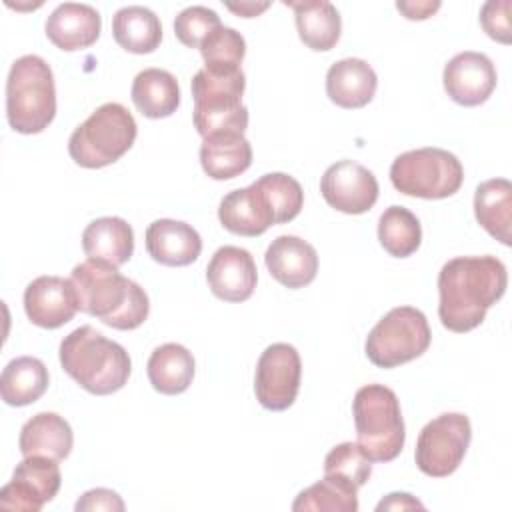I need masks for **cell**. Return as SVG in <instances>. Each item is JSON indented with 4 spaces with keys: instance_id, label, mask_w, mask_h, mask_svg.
I'll return each mask as SVG.
<instances>
[{
    "instance_id": "11",
    "label": "cell",
    "mask_w": 512,
    "mask_h": 512,
    "mask_svg": "<svg viewBox=\"0 0 512 512\" xmlns=\"http://www.w3.org/2000/svg\"><path fill=\"white\" fill-rule=\"evenodd\" d=\"M302 360L292 344L276 342L264 348L256 364L254 392L258 402L272 412L290 408L298 396Z\"/></svg>"
},
{
    "instance_id": "33",
    "label": "cell",
    "mask_w": 512,
    "mask_h": 512,
    "mask_svg": "<svg viewBox=\"0 0 512 512\" xmlns=\"http://www.w3.org/2000/svg\"><path fill=\"white\" fill-rule=\"evenodd\" d=\"M254 186L268 204L274 224L290 222L300 214L304 206V190L296 178L284 172H270L260 176Z\"/></svg>"
},
{
    "instance_id": "12",
    "label": "cell",
    "mask_w": 512,
    "mask_h": 512,
    "mask_svg": "<svg viewBox=\"0 0 512 512\" xmlns=\"http://www.w3.org/2000/svg\"><path fill=\"white\" fill-rule=\"evenodd\" d=\"M62 474L58 460L46 456H24L16 464L12 480L0 490V508L38 512L58 494Z\"/></svg>"
},
{
    "instance_id": "14",
    "label": "cell",
    "mask_w": 512,
    "mask_h": 512,
    "mask_svg": "<svg viewBox=\"0 0 512 512\" xmlns=\"http://www.w3.org/2000/svg\"><path fill=\"white\" fill-rule=\"evenodd\" d=\"M496 68L482 52H460L452 56L442 72L446 94L460 106L484 104L496 88Z\"/></svg>"
},
{
    "instance_id": "10",
    "label": "cell",
    "mask_w": 512,
    "mask_h": 512,
    "mask_svg": "<svg viewBox=\"0 0 512 512\" xmlns=\"http://www.w3.org/2000/svg\"><path fill=\"white\" fill-rule=\"evenodd\" d=\"M472 440V426L462 412H444L418 434L414 460L422 474L444 478L456 472Z\"/></svg>"
},
{
    "instance_id": "1",
    "label": "cell",
    "mask_w": 512,
    "mask_h": 512,
    "mask_svg": "<svg viewBox=\"0 0 512 512\" xmlns=\"http://www.w3.org/2000/svg\"><path fill=\"white\" fill-rule=\"evenodd\" d=\"M508 286V272L496 256H456L438 272V316L452 332H470Z\"/></svg>"
},
{
    "instance_id": "36",
    "label": "cell",
    "mask_w": 512,
    "mask_h": 512,
    "mask_svg": "<svg viewBox=\"0 0 512 512\" xmlns=\"http://www.w3.org/2000/svg\"><path fill=\"white\" fill-rule=\"evenodd\" d=\"M218 26H222V22L214 10L206 6H188L174 20V34L184 46L200 50L202 42Z\"/></svg>"
},
{
    "instance_id": "8",
    "label": "cell",
    "mask_w": 512,
    "mask_h": 512,
    "mask_svg": "<svg viewBox=\"0 0 512 512\" xmlns=\"http://www.w3.org/2000/svg\"><path fill=\"white\" fill-rule=\"evenodd\" d=\"M390 180L400 194L442 200L460 190L464 168L452 152L426 146L396 156L390 166Z\"/></svg>"
},
{
    "instance_id": "40",
    "label": "cell",
    "mask_w": 512,
    "mask_h": 512,
    "mask_svg": "<svg viewBox=\"0 0 512 512\" xmlns=\"http://www.w3.org/2000/svg\"><path fill=\"white\" fill-rule=\"evenodd\" d=\"M396 8L408 20H424L440 8V2H396Z\"/></svg>"
},
{
    "instance_id": "7",
    "label": "cell",
    "mask_w": 512,
    "mask_h": 512,
    "mask_svg": "<svg viewBox=\"0 0 512 512\" xmlns=\"http://www.w3.org/2000/svg\"><path fill=\"white\" fill-rule=\"evenodd\" d=\"M136 134L132 112L118 102H106L70 134L68 154L82 168H104L132 148Z\"/></svg>"
},
{
    "instance_id": "3",
    "label": "cell",
    "mask_w": 512,
    "mask_h": 512,
    "mask_svg": "<svg viewBox=\"0 0 512 512\" xmlns=\"http://www.w3.org/2000/svg\"><path fill=\"white\" fill-rule=\"evenodd\" d=\"M60 364L72 380L96 396L118 392L132 372V360L124 346L88 324L62 338Z\"/></svg>"
},
{
    "instance_id": "4",
    "label": "cell",
    "mask_w": 512,
    "mask_h": 512,
    "mask_svg": "<svg viewBox=\"0 0 512 512\" xmlns=\"http://www.w3.org/2000/svg\"><path fill=\"white\" fill-rule=\"evenodd\" d=\"M56 116V84L50 64L26 54L12 62L6 80V118L20 134H38Z\"/></svg>"
},
{
    "instance_id": "22",
    "label": "cell",
    "mask_w": 512,
    "mask_h": 512,
    "mask_svg": "<svg viewBox=\"0 0 512 512\" xmlns=\"http://www.w3.org/2000/svg\"><path fill=\"white\" fill-rule=\"evenodd\" d=\"M82 250L92 260L120 268L134 254L132 226L120 216L96 218L82 232Z\"/></svg>"
},
{
    "instance_id": "27",
    "label": "cell",
    "mask_w": 512,
    "mask_h": 512,
    "mask_svg": "<svg viewBox=\"0 0 512 512\" xmlns=\"http://www.w3.org/2000/svg\"><path fill=\"white\" fill-rule=\"evenodd\" d=\"M474 216L478 224L500 244L510 246L512 228V184L506 178H492L478 184L474 192Z\"/></svg>"
},
{
    "instance_id": "37",
    "label": "cell",
    "mask_w": 512,
    "mask_h": 512,
    "mask_svg": "<svg viewBox=\"0 0 512 512\" xmlns=\"http://www.w3.org/2000/svg\"><path fill=\"white\" fill-rule=\"evenodd\" d=\"M510 0H490L480 10V24L484 32L502 44H510L512 28H510Z\"/></svg>"
},
{
    "instance_id": "29",
    "label": "cell",
    "mask_w": 512,
    "mask_h": 512,
    "mask_svg": "<svg viewBox=\"0 0 512 512\" xmlns=\"http://www.w3.org/2000/svg\"><path fill=\"white\" fill-rule=\"evenodd\" d=\"M112 36L120 48L132 54H150L160 46V18L146 6H124L112 16Z\"/></svg>"
},
{
    "instance_id": "25",
    "label": "cell",
    "mask_w": 512,
    "mask_h": 512,
    "mask_svg": "<svg viewBox=\"0 0 512 512\" xmlns=\"http://www.w3.org/2000/svg\"><path fill=\"white\" fill-rule=\"evenodd\" d=\"M194 356L192 352L176 342H166L148 358L146 374L152 388L166 396L182 394L190 388L194 378Z\"/></svg>"
},
{
    "instance_id": "18",
    "label": "cell",
    "mask_w": 512,
    "mask_h": 512,
    "mask_svg": "<svg viewBox=\"0 0 512 512\" xmlns=\"http://www.w3.org/2000/svg\"><path fill=\"white\" fill-rule=\"evenodd\" d=\"M44 30L56 48L74 52L90 48L98 40L102 30V16L90 4L64 2L50 12Z\"/></svg>"
},
{
    "instance_id": "21",
    "label": "cell",
    "mask_w": 512,
    "mask_h": 512,
    "mask_svg": "<svg viewBox=\"0 0 512 512\" xmlns=\"http://www.w3.org/2000/svg\"><path fill=\"white\" fill-rule=\"evenodd\" d=\"M218 220L228 232L238 236H260L274 224L272 212L254 182L228 192L220 200Z\"/></svg>"
},
{
    "instance_id": "23",
    "label": "cell",
    "mask_w": 512,
    "mask_h": 512,
    "mask_svg": "<svg viewBox=\"0 0 512 512\" xmlns=\"http://www.w3.org/2000/svg\"><path fill=\"white\" fill-rule=\"evenodd\" d=\"M74 434L70 424L56 412L34 414L20 430L18 448L22 456H46L64 460L72 452Z\"/></svg>"
},
{
    "instance_id": "41",
    "label": "cell",
    "mask_w": 512,
    "mask_h": 512,
    "mask_svg": "<svg viewBox=\"0 0 512 512\" xmlns=\"http://www.w3.org/2000/svg\"><path fill=\"white\" fill-rule=\"evenodd\" d=\"M270 4L268 2H262V4H256V2H240V4H226L228 10H232L234 14L242 16V18H254L258 16L260 12H264Z\"/></svg>"
},
{
    "instance_id": "26",
    "label": "cell",
    "mask_w": 512,
    "mask_h": 512,
    "mask_svg": "<svg viewBox=\"0 0 512 512\" xmlns=\"http://www.w3.org/2000/svg\"><path fill=\"white\" fill-rule=\"evenodd\" d=\"M132 102L146 118H166L180 106V86L174 74L162 68H144L134 76Z\"/></svg>"
},
{
    "instance_id": "6",
    "label": "cell",
    "mask_w": 512,
    "mask_h": 512,
    "mask_svg": "<svg viewBox=\"0 0 512 512\" xmlns=\"http://www.w3.org/2000/svg\"><path fill=\"white\" fill-rule=\"evenodd\" d=\"M194 112L192 120L202 138L216 134H244L248 128V108L242 104L246 76L236 72L198 70L192 78Z\"/></svg>"
},
{
    "instance_id": "39",
    "label": "cell",
    "mask_w": 512,
    "mask_h": 512,
    "mask_svg": "<svg viewBox=\"0 0 512 512\" xmlns=\"http://www.w3.org/2000/svg\"><path fill=\"white\" fill-rule=\"evenodd\" d=\"M410 508H420L422 510L424 504L408 492H392L386 498H382L376 506L378 512H382V510H410Z\"/></svg>"
},
{
    "instance_id": "16",
    "label": "cell",
    "mask_w": 512,
    "mask_h": 512,
    "mask_svg": "<svg viewBox=\"0 0 512 512\" xmlns=\"http://www.w3.org/2000/svg\"><path fill=\"white\" fill-rule=\"evenodd\" d=\"M206 280L212 294L224 302H244L252 296L258 270L252 254L240 246L218 248L208 266Z\"/></svg>"
},
{
    "instance_id": "38",
    "label": "cell",
    "mask_w": 512,
    "mask_h": 512,
    "mask_svg": "<svg viewBox=\"0 0 512 512\" xmlns=\"http://www.w3.org/2000/svg\"><path fill=\"white\" fill-rule=\"evenodd\" d=\"M76 512H94V510H108V512H122L124 502L122 498L108 488H94L84 492L76 502Z\"/></svg>"
},
{
    "instance_id": "5",
    "label": "cell",
    "mask_w": 512,
    "mask_h": 512,
    "mask_svg": "<svg viewBox=\"0 0 512 512\" xmlns=\"http://www.w3.org/2000/svg\"><path fill=\"white\" fill-rule=\"evenodd\" d=\"M356 444L370 462L394 460L406 440L404 418L396 392L384 384H366L352 400Z\"/></svg>"
},
{
    "instance_id": "17",
    "label": "cell",
    "mask_w": 512,
    "mask_h": 512,
    "mask_svg": "<svg viewBox=\"0 0 512 512\" xmlns=\"http://www.w3.org/2000/svg\"><path fill=\"white\" fill-rule=\"evenodd\" d=\"M264 262L270 276L290 290L308 286L318 272L316 248L304 238L292 234L274 238L266 248Z\"/></svg>"
},
{
    "instance_id": "15",
    "label": "cell",
    "mask_w": 512,
    "mask_h": 512,
    "mask_svg": "<svg viewBox=\"0 0 512 512\" xmlns=\"http://www.w3.org/2000/svg\"><path fill=\"white\" fill-rule=\"evenodd\" d=\"M24 310L40 328H60L80 310L78 294L70 278L38 276L24 290Z\"/></svg>"
},
{
    "instance_id": "34",
    "label": "cell",
    "mask_w": 512,
    "mask_h": 512,
    "mask_svg": "<svg viewBox=\"0 0 512 512\" xmlns=\"http://www.w3.org/2000/svg\"><path fill=\"white\" fill-rule=\"evenodd\" d=\"M204 68L212 72H236L246 56V40L228 26H218L200 46Z\"/></svg>"
},
{
    "instance_id": "32",
    "label": "cell",
    "mask_w": 512,
    "mask_h": 512,
    "mask_svg": "<svg viewBox=\"0 0 512 512\" xmlns=\"http://www.w3.org/2000/svg\"><path fill=\"white\" fill-rule=\"evenodd\" d=\"M378 240L394 258H408L420 248V220L404 206H388L378 220Z\"/></svg>"
},
{
    "instance_id": "31",
    "label": "cell",
    "mask_w": 512,
    "mask_h": 512,
    "mask_svg": "<svg viewBox=\"0 0 512 512\" xmlns=\"http://www.w3.org/2000/svg\"><path fill=\"white\" fill-rule=\"evenodd\" d=\"M294 512H356L358 486L338 474H324L322 480L304 488L292 502Z\"/></svg>"
},
{
    "instance_id": "30",
    "label": "cell",
    "mask_w": 512,
    "mask_h": 512,
    "mask_svg": "<svg viewBox=\"0 0 512 512\" xmlns=\"http://www.w3.org/2000/svg\"><path fill=\"white\" fill-rule=\"evenodd\" d=\"M48 382V368L40 358L18 356L2 370L0 394L8 406H28L48 390Z\"/></svg>"
},
{
    "instance_id": "13",
    "label": "cell",
    "mask_w": 512,
    "mask_h": 512,
    "mask_svg": "<svg viewBox=\"0 0 512 512\" xmlns=\"http://www.w3.org/2000/svg\"><path fill=\"white\" fill-rule=\"evenodd\" d=\"M320 192L328 206L344 214H364L378 200V180L362 164L340 160L326 168L320 178Z\"/></svg>"
},
{
    "instance_id": "20",
    "label": "cell",
    "mask_w": 512,
    "mask_h": 512,
    "mask_svg": "<svg viewBox=\"0 0 512 512\" xmlns=\"http://www.w3.org/2000/svg\"><path fill=\"white\" fill-rule=\"evenodd\" d=\"M378 88L374 68L362 58H342L326 72L328 98L346 110L366 106Z\"/></svg>"
},
{
    "instance_id": "19",
    "label": "cell",
    "mask_w": 512,
    "mask_h": 512,
    "mask_svg": "<svg viewBox=\"0 0 512 512\" xmlns=\"http://www.w3.org/2000/svg\"><path fill=\"white\" fill-rule=\"evenodd\" d=\"M146 250L164 266H188L202 252V238L190 224L172 218L154 220L146 228Z\"/></svg>"
},
{
    "instance_id": "2",
    "label": "cell",
    "mask_w": 512,
    "mask_h": 512,
    "mask_svg": "<svg viewBox=\"0 0 512 512\" xmlns=\"http://www.w3.org/2000/svg\"><path fill=\"white\" fill-rule=\"evenodd\" d=\"M70 280L82 312L116 330H134L150 314L148 294L140 284L122 276L116 266L84 260L72 268Z\"/></svg>"
},
{
    "instance_id": "28",
    "label": "cell",
    "mask_w": 512,
    "mask_h": 512,
    "mask_svg": "<svg viewBox=\"0 0 512 512\" xmlns=\"http://www.w3.org/2000/svg\"><path fill=\"white\" fill-rule=\"evenodd\" d=\"M200 164L212 180H230L252 164V146L244 134H216L202 140Z\"/></svg>"
},
{
    "instance_id": "35",
    "label": "cell",
    "mask_w": 512,
    "mask_h": 512,
    "mask_svg": "<svg viewBox=\"0 0 512 512\" xmlns=\"http://www.w3.org/2000/svg\"><path fill=\"white\" fill-rule=\"evenodd\" d=\"M324 474H338L362 488L372 474V462L364 456L356 442H342L326 454Z\"/></svg>"
},
{
    "instance_id": "9",
    "label": "cell",
    "mask_w": 512,
    "mask_h": 512,
    "mask_svg": "<svg viewBox=\"0 0 512 512\" xmlns=\"http://www.w3.org/2000/svg\"><path fill=\"white\" fill-rule=\"evenodd\" d=\"M432 340L428 320L414 306H396L368 332L364 350L378 368H396L422 356Z\"/></svg>"
},
{
    "instance_id": "24",
    "label": "cell",
    "mask_w": 512,
    "mask_h": 512,
    "mask_svg": "<svg viewBox=\"0 0 512 512\" xmlns=\"http://www.w3.org/2000/svg\"><path fill=\"white\" fill-rule=\"evenodd\" d=\"M284 4L294 10L298 36L310 50L328 52L336 46L342 32V18L334 4L326 0H286Z\"/></svg>"
}]
</instances>
